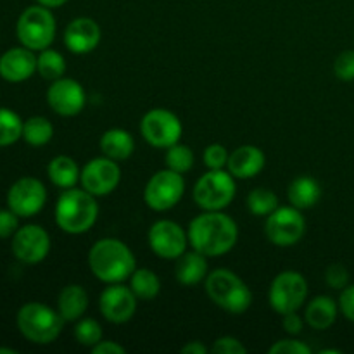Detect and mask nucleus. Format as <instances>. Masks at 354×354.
<instances>
[{
    "mask_svg": "<svg viewBox=\"0 0 354 354\" xmlns=\"http://www.w3.org/2000/svg\"><path fill=\"white\" fill-rule=\"evenodd\" d=\"M190 248L206 258H218L235 248L239 227L223 211H204L194 218L187 228Z\"/></svg>",
    "mask_w": 354,
    "mask_h": 354,
    "instance_id": "obj_1",
    "label": "nucleus"
},
{
    "mask_svg": "<svg viewBox=\"0 0 354 354\" xmlns=\"http://www.w3.org/2000/svg\"><path fill=\"white\" fill-rule=\"evenodd\" d=\"M90 272L104 283H121L137 268L133 251L123 241L106 237L97 241L88 251Z\"/></svg>",
    "mask_w": 354,
    "mask_h": 354,
    "instance_id": "obj_2",
    "label": "nucleus"
},
{
    "mask_svg": "<svg viewBox=\"0 0 354 354\" xmlns=\"http://www.w3.org/2000/svg\"><path fill=\"white\" fill-rule=\"evenodd\" d=\"M97 218H99V204L95 196L86 192L83 187L62 190L55 204V223L64 234H86L95 225Z\"/></svg>",
    "mask_w": 354,
    "mask_h": 354,
    "instance_id": "obj_3",
    "label": "nucleus"
},
{
    "mask_svg": "<svg viewBox=\"0 0 354 354\" xmlns=\"http://www.w3.org/2000/svg\"><path fill=\"white\" fill-rule=\"evenodd\" d=\"M204 287L209 299L230 315L245 313L252 304V292L248 283L228 268H216L207 273Z\"/></svg>",
    "mask_w": 354,
    "mask_h": 354,
    "instance_id": "obj_4",
    "label": "nucleus"
},
{
    "mask_svg": "<svg viewBox=\"0 0 354 354\" xmlns=\"http://www.w3.org/2000/svg\"><path fill=\"white\" fill-rule=\"evenodd\" d=\"M21 335L33 344H52L57 341L64 327V318L57 310L44 303H26L16 315Z\"/></svg>",
    "mask_w": 354,
    "mask_h": 354,
    "instance_id": "obj_5",
    "label": "nucleus"
},
{
    "mask_svg": "<svg viewBox=\"0 0 354 354\" xmlns=\"http://www.w3.org/2000/svg\"><path fill=\"white\" fill-rule=\"evenodd\" d=\"M55 31H57V24H55L52 9L40 3L26 7L17 17V40L21 41V45L35 52L50 47L55 40Z\"/></svg>",
    "mask_w": 354,
    "mask_h": 354,
    "instance_id": "obj_6",
    "label": "nucleus"
},
{
    "mask_svg": "<svg viewBox=\"0 0 354 354\" xmlns=\"http://www.w3.org/2000/svg\"><path fill=\"white\" fill-rule=\"evenodd\" d=\"M237 185L228 169H207L194 185V201L203 211H223L234 203Z\"/></svg>",
    "mask_w": 354,
    "mask_h": 354,
    "instance_id": "obj_7",
    "label": "nucleus"
},
{
    "mask_svg": "<svg viewBox=\"0 0 354 354\" xmlns=\"http://www.w3.org/2000/svg\"><path fill=\"white\" fill-rule=\"evenodd\" d=\"M308 299V282L299 272L286 270L270 283L268 303L275 313L287 315L299 311Z\"/></svg>",
    "mask_w": 354,
    "mask_h": 354,
    "instance_id": "obj_8",
    "label": "nucleus"
},
{
    "mask_svg": "<svg viewBox=\"0 0 354 354\" xmlns=\"http://www.w3.org/2000/svg\"><path fill=\"white\" fill-rule=\"evenodd\" d=\"M185 194V180L180 173L165 168L149 178L144 189V203L152 211H169L182 201Z\"/></svg>",
    "mask_w": 354,
    "mask_h": 354,
    "instance_id": "obj_9",
    "label": "nucleus"
},
{
    "mask_svg": "<svg viewBox=\"0 0 354 354\" xmlns=\"http://www.w3.org/2000/svg\"><path fill=\"white\" fill-rule=\"evenodd\" d=\"M140 133L149 145L156 149H168L178 144L183 133V124L173 111L156 107L147 111L140 121Z\"/></svg>",
    "mask_w": 354,
    "mask_h": 354,
    "instance_id": "obj_10",
    "label": "nucleus"
},
{
    "mask_svg": "<svg viewBox=\"0 0 354 354\" xmlns=\"http://www.w3.org/2000/svg\"><path fill=\"white\" fill-rule=\"evenodd\" d=\"M304 232H306V220L297 207L279 206L266 216L265 234L277 248H292L304 237Z\"/></svg>",
    "mask_w": 354,
    "mask_h": 354,
    "instance_id": "obj_11",
    "label": "nucleus"
},
{
    "mask_svg": "<svg viewBox=\"0 0 354 354\" xmlns=\"http://www.w3.org/2000/svg\"><path fill=\"white\" fill-rule=\"evenodd\" d=\"M149 248L156 256L168 261H176L189 244V234L182 225L171 220H158L151 225L147 234Z\"/></svg>",
    "mask_w": 354,
    "mask_h": 354,
    "instance_id": "obj_12",
    "label": "nucleus"
},
{
    "mask_svg": "<svg viewBox=\"0 0 354 354\" xmlns=\"http://www.w3.org/2000/svg\"><path fill=\"white\" fill-rule=\"evenodd\" d=\"M121 182V168L118 161L100 156L93 158L82 168L80 183L86 192L95 197H104L113 194Z\"/></svg>",
    "mask_w": 354,
    "mask_h": 354,
    "instance_id": "obj_13",
    "label": "nucleus"
},
{
    "mask_svg": "<svg viewBox=\"0 0 354 354\" xmlns=\"http://www.w3.org/2000/svg\"><path fill=\"white\" fill-rule=\"evenodd\" d=\"M47 203V189L35 176H23L10 185L7 207L19 218H31L40 213Z\"/></svg>",
    "mask_w": 354,
    "mask_h": 354,
    "instance_id": "obj_14",
    "label": "nucleus"
},
{
    "mask_svg": "<svg viewBox=\"0 0 354 354\" xmlns=\"http://www.w3.org/2000/svg\"><path fill=\"white\" fill-rule=\"evenodd\" d=\"M50 235L40 225H24L12 235V254L24 265H38L50 252Z\"/></svg>",
    "mask_w": 354,
    "mask_h": 354,
    "instance_id": "obj_15",
    "label": "nucleus"
},
{
    "mask_svg": "<svg viewBox=\"0 0 354 354\" xmlns=\"http://www.w3.org/2000/svg\"><path fill=\"white\" fill-rule=\"evenodd\" d=\"M47 104L59 116H78L85 109L86 92L80 82L62 76L55 82H50L47 90Z\"/></svg>",
    "mask_w": 354,
    "mask_h": 354,
    "instance_id": "obj_16",
    "label": "nucleus"
},
{
    "mask_svg": "<svg viewBox=\"0 0 354 354\" xmlns=\"http://www.w3.org/2000/svg\"><path fill=\"white\" fill-rule=\"evenodd\" d=\"M137 296L130 286L121 283H107L99 297V310L109 324H127L137 313Z\"/></svg>",
    "mask_w": 354,
    "mask_h": 354,
    "instance_id": "obj_17",
    "label": "nucleus"
},
{
    "mask_svg": "<svg viewBox=\"0 0 354 354\" xmlns=\"http://www.w3.org/2000/svg\"><path fill=\"white\" fill-rule=\"evenodd\" d=\"M102 38L99 23L92 17H75L64 30V45L71 54L85 55L95 50Z\"/></svg>",
    "mask_w": 354,
    "mask_h": 354,
    "instance_id": "obj_18",
    "label": "nucleus"
},
{
    "mask_svg": "<svg viewBox=\"0 0 354 354\" xmlns=\"http://www.w3.org/2000/svg\"><path fill=\"white\" fill-rule=\"evenodd\" d=\"M37 73L35 50L24 47H12L0 55V78L7 83H23Z\"/></svg>",
    "mask_w": 354,
    "mask_h": 354,
    "instance_id": "obj_19",
    "label": "nucleus"
},
{
    "mask_svg": "<svg viewBox=\"0 0 354 354\" xmlns=\"http://www.w3.org/2000/svg\"><path fill=\"white\" fill-rule=\"evenodd\" d=\"M266 165V156L256 145H241L230 152L227 169L235 180H249L263 171Z\"/></svg>",
    "mask_w": 354,
    "mask_h": 354,
    "instance_id": "obj_20",
    "label": "nucleus"
},
{
    "mask_svg": "<svg viewBox=\"0 0 354 354\" xmlns=\"http://www.w3.org/2000/svg\"><path fill=\"white\" fill-rule=\"evenodd\" d=\"M209 268H207V258L201 254L199 251H185L178 259L175 266V277L178 283L183 287L199 286L206 280Z\"/></svg>",
    "mask_w": 354,
    "mask_h": 354,
    "instance_id": "obj_21",
    "label": "nucleus"
},
{
    "mask_svg": "<svg viewBox=\"0 0 354 354\" xmlns=\"http://www.w3.org/2000/svg\"><path fill=\"white\" fill-rule=\"evenodd\" d=\"M99 145L104 156L118 162L127 161L135 152L133 135L124 128H111V130L104 131Z\"/></svg>",
    "mask_w": 354,
    "mask_h": 354,
    "instance_id": "obj_22",
    "label": "nucleus"
},
{
    "mask_svg": "<svg viewBox=\"0 0 354 354\" xmlns=\"http://www.w3.org/2000/svg\"><path fill=\"white\" fill-rule=\"evenodd\" d=\"M88 310V294L78 283L62 287L57 297V311L64 322H78Z\"/></svg>",
    "mask_w": 354,
    "mask_h": 354,
    "instance_id": "obj_23",
    "label": "nucleus"
},
{
    "mask_svg": "<svg viewBox=\"0 0 354 354\" xmlns=\"http://www.w3.org/2000/svg\"><path fill=\"white\" fill-rule=\"evenodd\" d=\"M339 303L328 296H317L306 304L304 320L315 330H327L337 320Z\"/></svg>",
    "mask_w": 354,
    "mask_h": 354,
    "instance_id": "obj_24",
    "label": "nucleus"
},
{
    "mask_svg": "<svg viewBox=\"0 0 354 354\" xmlns=\"http://www.w3.org/2000/svg\"><path fill=\"white\" fill-rule=\"evenodd\" d=\"M322 197L320 183L311 176H297L290 182L289 189H287V199H289L290 206L297 207V209H311L317 206L318 201Z\"/></svg>",
    "mask_w": 354,
    "mask_h": 354,
    "instance_id": "obj_25",
    "label": "nucleus"
},
{
    "mask_svg": "<svg viewBox=\"0 0 354 354\" xmlns=\"http://www.w3.org/2000/svg\"><path fill=\"white\" fill-rule=\"evenodd\" d=\"M47 175L55 187L66 190L76 187V183L80 182V176H82V169L75 159L61 154L50 159L47 166Z\"/></svg>",
    "mask_w": 354,
    "mask_h": 354,
    "instance_id": "obj_26",
    "label": "nucleus"
},
{
    "mask_svg": "<svg viewBox=\"0 0 354 354\" xmlns=\"http://www.w3.org/2000/svg\"><path fill=\"white\" fill-rule=\"evenodd\" d=\"M128 280L138 301H154L161 292V280L149 268H135Z\"/></svg>",
    "mask_w": 354,
    "mask_h": 354,
    "instance_id": "obj_27",
    "label": "nucleus"
},
{
    "mask_svg": "<svg viewBox=\"0 0 354 354\" xmlns=\"http://www.w3.org/2000/svg\"><path fill=\"white\" fill-rule=\"evenodd\" d=\"M54 137V124L45 116H31L23 124V140L31 147H44Z\"/></svg>",
    "mask_w": 354,
    "mask_h": 354,
    "instance_id": "obj_28",
    "label": "nucleus"
},
{
    "mask_svg": "<svg viewBox=\"0 0 354 354\" xmlns=\"http://www.w3.org/2000/svg\"><path fill=\"white\" fill-rule=\"evenodd\" d=\"M37 73L47 82H55L66 75V59L54 48H44L37 55Z\"/></svg>",
    "mask_w": 354,
    "mask_h": 354,
    "instance_id": "obj_29",
    "label": "nucleus"
},
{
    "mask_svg": "<svg viewBox=\"0 0 354 354\" xmlns=\"http://www.w3.org/2000/svg\"><path fill=\"white\" fill-rule=\"evenodd\" d=\"M245 206H248V209L254 216L266 218L279 207V197H277V194L273 190L266 189V187H258V189H252L248 194Z\"/></svg>",
    "mask_w": 354,
    "mask_h": 354,
    "instance_id": "obj_30",
    "label": "nucleus"
},
{
    "mask_svg": "<svg viewBox=\"0 0 354 354\" xmlns=\"http://www.w3.org/2000/svg\"><path fill=\"white\" fill-rule=\"evenodd\" d=\"M24 121L17 113L7 107H0V147H9L23 138Z\"/></svg>",
    "mask_w": 354,
    "mask_h": 354,
    "instance_id": "obj_31",
    "label": "nucleus"
},
{
    "mask_svg": "<svg viewBox=\"0 0 354 354\" xmlns=\"http://www.w3.org/2000/svg\"><path fill=\"white\" fill-rule=\"evenodd\" d=\"M194 161H196V156L189 145L178 142V144L166 149V168L171 169V171L185 175L194 168Z\"/></svg>",
    "mask_w": 354,
    "mask_h": 354,
    "instance_id": "obj_32",
    "label": "nucleus"
},
{
    "mask_svg": "<svg viewBox=\"0 0 354 354\" xmlns=\"http://www.w3.org/2000/svg\"><path fill=\"white\" fill-rule=\"evenodd\" d=\"M102 327L93 318H80L75 325V339L78 344L92 349L97 342L102 341Z\"/></svg>",
    "mask_w": 354,
    "mask_h": 354,
    "instance_id": "obj_33",
    "label": "nucleus"
},
{
    "mask_svg": "<svg viewBox=\"0 0 354 354\" xmlns=\"http://www.w3.org/2000/svg\"><path fill=\"white\" fill-rule=\"evenodd\" d=\"M228 156L230 152L225 149L221 144H211L207 145L206 151L203 152V161L207 169H227Z\"/></svg>",
    "mask_w": 354,
    "mask_h": 354,
    "instance_id": "obj_34",
    "label": "nucleus"
},
{
    "mask_svg": "<svg viewBox=\"0 0 354 354\" xmlns=\"http://www.w3.org/2000/svg\"><path fill=\"white\" fill-rule=\"evenodd\" d=\"M270 354H311V348L299 339H280L268 349Z\"/></svg>",
    "mask_w": 354,
    "mask_h": 354,
    "instance_id": "obj_35",
    "label": "nucleus"
},
{
    "mask_svg": "<svg viewBox=\"0 0 354 354\" xmlns=\"http://www.w3.org/2000/svg\"><path fill=\"white\" fill-rule=\"evenodd\" d=\"M334 73L341 82H354V50H344L337 55Z\"/></svg>",
    "mask_w": 354,
    "mask_h": 354,
    "instance_id": "obj_36",
    "label": "nucleus"
},
{
    "mask_svg": "<svg viewBox=\"0 0 354 354\" xmlns=\"http://www.w3.org/2000/svg\"><path fill=\"white\" fill-rule=\"evenodd\" d=\"M211 353L213 354H245L248 348L239 341L237 337H232V335H223V337H218L216 341L211 346Z\"/></svg>",
    "mask_w": 354,
    "mask_h": 354,
    "instance_id": "obj_37",
    "label": "nucleus"
},
{
    "mask_svg": "<svg viewBox=\"0 0 354 354\" xmlns=\"http://www.w3.org/2000/svg\"><path fill=\"white\" fill-rule=\"evenodd\" d=\"M325 282H327L328 287L332 289H344L346 286H349V273L346 270V266L339 265V263H334L327 268L325 272Z\"/></svg>",
    "mask_w": 354,
    "mask_h": 354,
    "instance_id": "obj_38",
    "label": "nucleus"
},
{
    "mask_svg": "<svg viewBox=\"0 0 354 354\" xmlns=\"http://www.w3.org/2000/svg\"><path fill=\"white\" fill-rule=\"evenodd\" d=\"M19 228V216L12 209H0V239H9Z\"/></svg>",
    "mask_w": 354,
    "mask_h": 354,
    "instance_id": "obj_39",
    "label": "nucleus"
},
{
    "mask_svg": "<svg viewBox=\"0 0 354 354\" xmlns=\"http://www.w3.org/2000/svg\"><path fill=\"white\" fill-rule=\"evenodd\" d=\"M339 311L349 322H354V283L342 289L341 296H339Z\"/></svg>",
    "mask_w": 354,
    "mask_h": 354,
    "instance_id": "obj_40",
    "label": "nucleus"
},
{
    "mask_svg": "<svg viewBox=\"0 0 354 354\" xmlns=\"http://www.w3.org/2000/svg\"><path fill=\"white\" fill-rule=\"evenodd\" d=\"M304 322L306 320L301 318V315L297 311L282 315V327L289 335H299L304 328Z\"/></svg>",
    "mask_w": 354,
    "mask_h": 354,
    "instance_id": "obj_41",
    "label": "nucleus"
},
{
    "mask_svg": "<svg viewBox=\"0 0 354 354\" xmlns=\"http://www.w3.org/2000/svg\"><path fill=\"white\" fill-rule=\"evenodd\" d=\"M93 354H124L127 353V348L121 344H118L116 341H100L97 342L92 348Z\"/></svg>",
    "mask_w": 354,
    "mask_h": 354,
    "instance_id": "obj_42",
    "label": "nucleus"
},
{
    "mask_svg": "<svg viewBox=\"0 0 354 354\" xmlns=\"http://www.w3.org/2000/svg\"><path fill=\"white\" fill-rule=\"evenodd\" d=\"M209 351L211 349L201 341H189L185 346L180 348V353L182 354H207Z\"/></svg>",
    "mask_w": 354,
    "mask_h": 354,
    "instance_id": "obj_43",
    "label": "nucleus"
},
{
    "mask_svg": "<svg viewBox=\"0 0 354 354\" xmlns=\"http://www.w3.org/2000/svg\"><path fill=\"white\" fill-rule=\"evenodd\" d=\"M66 2H69V0H37V3L48 7V9H55V7H61V6H64Z\"/></svg>",
    "mask_w": 354,
    "mask_h": 354,
    "instance_id": "obj_44",
    "label": "nucleus"
},
{
    "mask_svg": "<svg viewBox=\"0 0 354 354\" xmlns=\"http://www.w3.org/2000/svg\"><path fill=\"white\" fill-rule=\"evenodd\" d=\"M0 354H17V351L10 348H0Z\"/></svg>",
    "mask_w": 354,
    "mask_h": 354,
    "instance_id": "obj_45",
    "label": "nucleus"
},
{
    "mask_svg": "<svg viewBox=\"0 0 354 354\" xmlns=\"http://www.w3.org/2000/svg\"><path fill=\"white\" fill-rule=\"evenodd\" d=\"M322 354H341V351H337V349H324Z\"/></svg>",
    "mask_w": 354,
    "mask_h": 354,
    "instance_id": "obj_46",
    "label": "nucleus"
}]
</instances>
